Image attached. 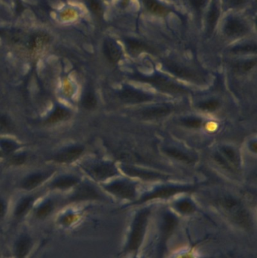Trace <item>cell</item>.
Instances as JSON below:
<instances>
[{
	"mask_svg": "<svg viewBox=\"0 0 257 258\" xmlns=\"http://www.w3.org/2000/svg\"><path fill=\"white\" fill-rule=\"evenodd\" d=\"M178 222V218L172 214L167 213L164 215L162 224V242H161V248L165 246L166 241L172 235Z\"/></svg>",
	"mask_w": 257,
	"mask_h": 258,
	"instance_id": "cell-14",
	"label": "cell"
},
{
	"mask_svg": "<svg viewBox=\"0 0 257 258\" xmlns=\"http://www.w3.org/2000/svg\"><path fill=\"white\" fill-rule=\"evenodd\" d=\"M133 79L143 83H149L155 89L165 93L172 95H183L187 93V89L163 76L155 74L152 76H143L141 74H134Z\"/></svg>",
	"mask_w": 257,
	"mask_h": 258,
	"instance_id": "cell-2",
	"label": "cell"
},
{
	"mask_svg": "<svg viewBox=\"0 0 257 258\" xmlns=\"http://www.w3.org/2000/svg\"><path fill=\"white\" fill-rule=\"evenodd\" d=\"M172 111V108L168 106H158V107H149L143 110L140 115L143 119H160L170 114Z\"/></svg>",
	"mask_w": 257,
	"mask_h": 258,
	"instance_id": "cell-15",
	"label": "cell"
},
{
	"mask_svg": "<svg viewBox=\"0 0 257 258\" xmlns=\"http://www.w3.org/2000/svg\"><path fill=\"white\" fill-rule=\"evenodd\" d=\"M33 241L27 233H22L18 236L14 244L13 252L15 258H27L31 252Z\"/></svg>",
	"mask_w": 257,
	"mask_h": 258,
	"instance_id": "cell-7",
	"label": "cell"
},
{
	"mask_svg": "<svg viewBox=\"0 0 257 258\" xmlns=\"http://www.w3.org/2000/svg\"><path fill=\"white\" fill-rule=\"evenodd\" d=\"M81 104L87 110H92V109L96 107L97 98L93 91L91 90V89H88L84 92V95H83L82 99H81Z\"/></svg>",
	"mask_w": 257,
	"mask_h": 258,
	"instance_id": "cell-26",
	"label": "cell"
},
{
	"mask_svg": "<svg viewBox=\"0 0 257 258\" xmlns=\"http://www.w3.org/2000/svg\"><path fill=\"white\" fill-rule=\"evenodd\" d=\"M192 189L193 188L190 186H164V187L158 188L153 192L144 196L140 200V203H144L148 200H154V199L168 198V197H172L177 194H180V192L192 190Z\"/></svg>",
	"mask_w": 257,
	"mask_h": 258,
	"instance_id": "cell-6",
	"label": "cell"
},
{
	"mask_svg": "<svg viewBox=\"0 0 257 258\" xmlns=\"http://www.w3.org/2000/svg\"><path fill=\"white\" fill-rule=\"evenodd\" d=\"M124 172L126 173L131 177H140L144 180H156L161 178L162 175L158 173L152 172V171H143V170L137 169L132 167H122Z\"/></svg>",
	"mask_w": 257,
	"mask_h": 258,
	"instance_id": "cell-16",
	"label": "cell"
},
{
	"mask_svg": "<svg viewBox=\"0 0 257 258\" xmlns=\"http://www.w3.org/2000/svg\"><path fill=\"white\" fill-rule=\"evenodd\" d=\"M45 179V176L43 174H41V173L33 174L26 177L23 180L22 183H21V186L24 189L30 190V189H34L36 186H39L42 182L44 181Z\"/></svg>",
	"mask_w": 257,
	"mask_h": 258,
	"instance_id": "cell-19",
	"label": "cell"
},
{
	"mask_svg": "<svg viewBox=\"0 0 257 258\" xmlns=\"http://www.w3.org/2000/svg\"><path fill=\"white\" fill-rule=\"evenodd\" d=\"M147 11L156 15H164L168 10L164 7L158 0H142Z\"/></svg>",
	"mask_w": 257,
	"mask_h": 258,
	"instance_id": "cell-21",
	"label": "cell"
},
{
	"mask_svg": "<svg viewBox=\"0 0 257 258\" xmlns=\"http://www.w3.org/2000/svg\"><path fill=\"white\" fill-rule=\"evenodd\" d=\"M53 209H54V205L51 200L44 202L40 206H38L36 212H35L36 218L39 219H44V218H47L48 215H51Z\"/></svg>",
	"mask_w": 257,
	"mask_h": 258,
	"instance_id": "cell-25",
	"label": "cell"
},
{
	"mask_svg": "<svg viewBox=\"0 0 257 258\" xmlns=\"http://www.w3.org/2000/svg\"><path fill=\"white\" fill-rule=\"evenodd\" d=\"M0 148L4 153H10L18 148L16 143L9 140H0Z\"/></svg>",
	"mask_w": 257,
	"mask_h": 258,
	"instance_id": "cell-31",
	"label": "cell"
},
{
	"mask_svg": "<svg viewBox=\"0 0 257 258\" xmlns=\"http://www.w3.org/2000/svg\"><path fill=\"white\" fill-rule=\"evenodd\" d=\"M250 148L253 153H256L257 146L256 141H253V142L250 143Z\"/></svg>",
	"mask_w": 257,
	"mask_h": 258,
	"instance_id": "cell-40",
	"label": "cell"
},
{
	"mask_svg": "<svg viewBox=\"0 0 257 258\" xmlns=\"http://www.w3.org/2000/svg\"><path fill=\"white\" fill-rule=\"evenodd\" d=\"M190 3L196 11H201L206 5L207 0H190Z\"/></svg>",
	"mask_w": 257,
	"mask_h": 258,
	"instance_id": "cell-36",
	"label": "cell"
},
{
	"mask_svg": "<svg viewBox=\"0 0 257 258\" xmlns=\"http://www.w3.org/2000/svg\"><path fill=\"white\" fill-rule=\"evenodd\" d=\"M6 210H7V208H6V203L0 199V219H3L6 216Z\"/></svg>",
	"mask_w": 257,
	"mask_h": 258,
	"instance_id": "cell-39",
	"label": "cell"
},
{
	"mask_svg": "<svg viewBox=\"0 0 257 258\" xmlns=\"http://www.w3.org/2000/svg\"><path fill=\"white\" fill-rule=\"evenodd\" d=\"M223 157L229 163L237 168L240 165V158L235 150L230 147H222L220 149Z\"/></svg>",
	"mask_w": 257,
	"mask_h": 258,
	"instance_id": "cell-24",
	"label": "cell"
},
{
	"mask_svg": "<svg viewBox=\"0 0 257 258\" xmlns=\"http://www.w3.org/2000/svg\"><path fill=\"white\" fill-rule=\"evenodd\" d=\"M246 0H224V5L227 9L241 7L245 4Z\"/></svg>",
	"mask_w": 257,
	"mask_h": 258,
	"instance_id": "cell-35",
	"label": "cell"
},
{
	"mask_svg": "<svg viewBox=\"0 0 257 258\" xmlns=\"http://www.w3.org/2000/svg\"><path fill=\"white\" fill-rule=\"evenodd\" d=\"M149 215V209H143V210L140 211L136 216L134 224H133L132 232H131L128 246H127V249L128 251H136L141 245L145 232H146Z\"/></svg>",
	"mask_w": 257,
	"mask_h": 258,
	"instance_id": "cell-3",
	"label": "cell"
},
{
	"mask_svg": "<svg viewBox=\"0 0 257 258\" xmlns=\"http://www.w3.org/2000/svg\"><path fill=\"white\" fill-rule=\"evenodd\" d=\"M88 172L91 176L98 180H105L117 174L118 171L113 164L109 162H101L91 167Z\"/></svg>",
	"mask_w": 257,
	"mask_h": 258,
	"instance_id": "cell-8",
	"label": "cell"
},
{
	"mask_svg": "<svg viewBox=\"0 0 257 258\" xmlns=\"http://www.w3.org/2000/svg\"><path fill=\"white\" fill-rule=\"evenodd\" d=\"M16 2H17V5H18V10L20 11V9H21V1H20V0H16Z\"/></svg>",
	"mask_w": 257,
	"mask_h": 258,
	"instance_id": "cell-41",
	"label": "cell"
},
{
	"mask_svg": "<svg viewBox=\"0 0 257 258\" xmlns=\"http://www.w3.org/2000/svg\"><path fill=\"white\" fill-rule=\"evenodd\" d=\"M78 179L71 176H63L54 180L52 186L56 189H64L72 187L78 183Z\"/></svg>",
	"mask_w": 257,
	"mask_h": 258,
	"instance_id": "cell-22",
	"label": "cell"
},
{
	"mask_svg": "<svg viewBox=\"0 0 257 258\" xmlns=\"http://www.w3.org/2000/svg\"><path fill=\"white\" fill-rule=\"evenodd\" d=\"M33 201H34V199L32 197H27L21 199L19 203L17 204L15 212H14L15 218L17 219H21L24 218L31 208Z\"/></svg>",
	"mask_w": 257,
	"mask_h": 258,
	"instance_id": "cell-17",
	"label": "cell"
},
{
	"mask_svg": "<svg viewBox=\"0 0 257 258\" xmlns=\"http://www.w3.org/2000/svg\"><path fill=\"white\" fill-rule=\"evenodd\" d=\"M89 7L94 14L101 16L103 14V7L99 0H89Z\"/></svg>",
	"mask_w": 257,
	"mask_h": 258,
	"instance_id": "cell-34",
	"label": "cell"
},
{
	"mask_svg": "<svg viewBox=\"0 0 257 258\" xmlns=\"http://www.w3.org/2000/svg\"><path fill=\"white\" fill-rule=\"evenodd\" d=\"M256 44H245L233 47L231 49V52L234 54H247V53H256Z\"/></svg>",
	"mask_w": 257,
	"mask_h": 258,
	"instance_id": "cell-29",
	"label": "cell"
},
{
	"mask_svg": "<svg viewBox=\"0 0 257 258\" xmlns=\"http://www.w3.org/2000/svg\"><path fill=\"white\" fill-rule=\"evenodd\" d=\"M69 116V111L64 107L57 106L54 111L48 118V122L50 123H57L60 121L67 119Z\"/></svg>",
	"mask_w": 257,
	"mask_h": 258,
	"instance_id": "cell-23",
	"label": "cell"
},
{
	"mask_svg": "<svg viewBox=\"0 0 257 258\" xmlns=\"http://www.w3.org/2000/svg\"><path fill=\"white\" fill-rule=\"evenodd\" d=\"M105 189L111 194L122 199L131 200L134 198L136 196L135 186L126 180L113 182L106 186Z\"/></svg>",
	"mask_w": 257,
	"mask_h": 258,
	"instance_id": "cell-4",
	"label": "cell"
},
{
	"mask_svg": "<svg viewBox=\"0 0 257 258\" xmlns=\"http://www.w3.org/2000/svg\"><path fill=\"white\" fill-rule=\"evenodd\" d=\"M248 28L246 24L235 18H230L224 25V32L229 37H239L247 33Z\"/></svg>",
	"mask_w": 257,
	"mask_h": 258,
	"instance_id": "cell-9",
	"label": "cell"
},
{
	"mask_svg": "<svg viewBox=\"0 0 257 258\" xmlns=\"http://www.w3.org/2000/svg\"><path fill=\"white\" fill-rule=\"evenodd\" d=\"M220 107V103L217 100H210L199 104V107L206 111H214Z\"/></svg>",
	"mask_w": 257,
	"mask_h": 258,
	"instance_id": "cell-32",
	"label": "cell"
},
{
	"mask_svg": "<svg viewBox=\"0 0 257 258\" xmlns=\"http://www.w3.org/2000/svg\"><path fill=\"white\" fill-rule=\"evenodd\" d=\"M175 208L178 212L185 215L193 213L196 210V206L193 204V202L188 200H183L181 201H178L175 204Z\"/></svg>",
	"mask_w": 257,
	"mask_h": 258,
	"instance_id": "cell-28",
	"label": "cell"
},
{
	"mask_svg": "<svg viewBox=\"0 0 257 258\" xmlns=\"http://www.w3.org/2000/svg\"><path fill=\"white\" fill-rule=\"evenodd\" d=\"M26 160V156L24 154L18 155L15 156V157L12 158V163L15 165H21L24 163Z\"/></svg>",
	"mask_w": 257,
	"mask_h": 258,
	"instance_id": "cell-38",
	"label": "cell"
},
{
	"mask_svg": "<svg viewBox=\"0 0 257 258\" xmlns=\"http://www.w3.org/2000/svg\"><path fill=\"white\" fill-rule=\"evenodd\" d=\"M215 159L219 162V163L220 164V165H223V167L228 168V169H230L231 167L230 165H229V162H227V160H226V159H225L222 155L219 154V153L216 154Z\"/></svg>",
	"mask_w": 257,
	"mask_h": 258,
	"instance_id": "cell-37",
	"label": "cell"
},
{
	"mask_svg": "<svg viewBox=\"0 0 257 258\" xmlns=\"http://www.w3.org/2000/svg\"><path fill=\"white\" fill-rule=\"evenodd\" d=\"M119 97L124 102L129 104H140L152 100V95L128 87L123 88L119 92Z\"/></svg>",
	"mask_w": 257,
	"mask_h": 258,
	"instance_id": "cell-5",
	"label": "cell"
},
{
	"mask_svg": "<svg viewBox=\"0 0 257 258\" xmlns=\"http://www.w3.org/2000/svg\"><path fill=\"white\" fill-rule=\"evenodd\" d=\"M219 16H220V11L217 3L214 1L208 12V19H207V33L208 34H211L214 32L218 21Z\"/></svg>",
	"mask_w": 257,
	"mask_h": 258,
	"instance_id": "cell-18",
	"label": "cell"
},
{
	"mask_svg": "<svg viewBox=\"0 0 257 258\" xmlns=\"http://www.w3.org/2000/svg\"><path fill=\"white\" fill-rule=\"evenodd\" d=\"M256 60H248L245 61L238 62L234 65V69L238 73H247L253 69L256 65Z\"/></svg>",
	"mask_w": 257,
	"mask_h": 258,
	"instance_id": "cell-30",
	"label": "cell"
},
{
	"mask_svg": "<svg viewBox=\"0 0 257 258\" xmlns=\"http://www.w3.org/2000/svg\"><path fill=\"white\" fill-rule=\"evenodd\" d=\"M84 151V148L81 146H73L62 150L56 155L54 159L60 163H68L75 160L81 156Z\"/></svg>",
	"mask_w": 257,
	"mask_h": 258,
	"instance_id": "cell-11",
	"label": "cell"
},
{
	"mask_svg": "<svg viewBox=\"0 0 257 258\" xmlns=\"http://www.w3.org/2000/svg\"><path fill=\"white\" fill-rule=\"evenodd\" d=\"M104 53L109 62L113 64L117 63L122 56V51L119 44L111 39L104 41Z\"/></svg>",
	"mask_w": 257,
	"mask_h": 258,
	"instance_id": "cell-10",
	"label": "cell"
},
{
	"mask_svg": "<svg viewBox=\"0 0 257 258\" xmlns=\"http://www.w3.org/2000/svg\"><path fill=\"white\" fill-rule=\"evenodd\" d=\"M166 70L175 74L177 77L180 78L184 79V80H191L193 82L201 81L200 77H198L193 71H190L187 68H183V67L178 66L175 63H167L165 65Z\"/></svg>",
	"mask_w": 257,
	"mask_h": 258,
	"instance_id": "cell-13",
	"label": "cell"
},
{
	"mask_svg": "<svg viewBox=\"0 0 257 258\" xmlns=\"http://www.w3.org/2000/svg\"><path fill=\"white\" fill-rule=\"evenodd\" d=\"M122 2H123L124 4H125V3H128V0H122Z\"/></svg>",
	"mask_w": 257,
	"mask_h": 258,
	"instance_id": "cell-42",
	"label": "cell"
},
{
	"mask_svg": "<svg viewBox=\"0 0 257 258\" xmlns=\"http://www.w3.org/2000/svg\"><path fill=\"white\" fill-rule=\"evenodd\" d=\"M100 198L99 194L89 185H81L70 197L72 202L84 201V200H97Z\"/></svg>",
	"mask_w": 257,
	"mask_h": 258,
	"instance_id": "cell-12",
	"label": "cell"
},
{
	"mask_svg": "<svg viewBox=\"0 0 257 258\" xmlns=\"http://www.w3.org/2000/svg\"><path fill=\"white\" fill-rule=\"evenodd\" d=\"M0 33H2V30H0Z\"/></svg>",
	"mask_w": 257,
	"mask_h": 258,
	"instance_id": "cell-43",
	"label": "cell"
},
{
	"mask_svg": "<svg viewBox=\"0 0 257 258\" xmlns=\"http://www.w3.org/2000/svg\"><path fill=\"white\" fill-rule=\"evenodd\" d=\"M218 203L235 224L244 228H250L252 221L250 214L238 200L233 197H224L219 200Z\"/></svg>",
	"mask_w": 257,
	"mask_h": 258,
	"instance_id": "cell-1",
	"label": "cell"
},
{
	"mask_svg": "<svg viewBox=\"0 0 257 258\" xmlns=\"http://www.w3.org/2000/svg\"><path fill=\"white\" fill-rule=\"evenodd\" d=\"M164 151L167 156H170L174 159H178V160L182 161V162H187V163H191L193 162V159L188 155L186 154L181 150H177V149L167 148L164 149Z\"/></svg>",
	"mask_w": 257,
	"mask_h": 258,
	"instance_id": "cell-27",
	"label": "cell"
},
{
	"mask_svg": "<svg viewBox=\"0 0 257 258\" xmlns=\"http://www.w3.org/2000/svg\"><path fill=\"white\" fill-rule=\"evenodd\" d=\"M124 41H125L128 51L132 54H139L142 51H149V48L146 44L137 40V39H132V38H125Z\"/></svg>",
	"mask_w": 257,
	"mask_h": 258,
	"instance_id": "cell-20",
	"label": "cell"
},
{
	"mask_svg": "<svg viewBox=\"0 0 257 258\" xmlns=\"http://www.w3.org/2000/svg\"><path fill=\"white\" fill-rule=\"evenodd\" d=\"M181 122L186 126L190 128H199L202 125V120L199 118L187 117L183 119Z\"/></svg>",
	"mask_w": 257,
	"mask_h": 258,
	"instance_id": "cell-33",
	"label": "cell"
}]
</instances>
